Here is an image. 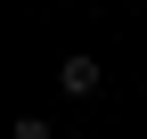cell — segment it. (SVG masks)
Returning <instances> with one entry per match:
<instances>
[{
	"label": "cell",
	"instance_id": "7a4b0ae2",
	"mask_svg": "<svg viewBox=\"0 0 147 139\" xmlns=\"http://www.w3.org/2000/svg\"><path fill=\"white\" fill-rule=\"evenodd\" d=\"M8 139H49V123H41V115H16V131Z\"/></svg>",
	"mask_w": 147,
	"mask_h": 139
},
{
	"label": "cell",
	"instance_id": "6da1fadb",
	"mask_svg": "<svg viewBox=\"0 0 147 139\" xmlns=\"http://www.w3.org/2000/svg\"><path fill=\"white\" fill-rule=\"evenodd\" d=\"M57 82H65V98H90V90H98V57H65Z\"/></svg>",
	"mask_w": 147,
	"mask_h": 139
}]
</instances>
